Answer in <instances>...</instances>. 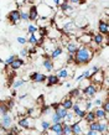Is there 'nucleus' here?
Returning <instances> with one entry per match:
<instances>
[{
	"instance_id": "nucleus-1",
	"label": "nucleus",
	"mask_w": 109,
	"mask_h": 135,
	"mask_svg": "<svg viewBox=\"0 0 109 135\" xmlns=\"http://www.w3.org/2000/svg\"><path fill=\"white\" fill-rule=\"evenodd\" d=\"M94 56V51L89 49L88 46H79L78 50L74 53V63L77 66H84L88 65L89 62L93 60Z\"/></svg>"
},
{
	"instance_id": "nucleus-2",
	"label": "nucleus",
	"mask_w": 109,
	"mask_h": 135,
	"mask_svg": "<svg viewBox=\"0 0 109 135\" xmlns=\"http://www.w3.org/2000/svg\"><path fill=\"white\" fill-rule=\"evenodd\" d=\"M36 8H37V12H39V17H41V19H49V20L53 19L56 8H51V6L44 4V3L36 5Z\"/></svg>"
},
{
	"instance_id": "nucleus-3",
	"label": "nucleus",
	"mask_w": 109,
	"mask_h": 135,
	"mask_svg": "<svg viewBox=\"0 0 109 135\" xmlns=\"http://www.w3.org/2000/svg\"><path fill=\"white\" fill-rule=\"evenodd\" d=\"M99 89H102V87L91 83L89 86H87L86 88H83V89L81 90V93H83V95L86 97L84 99H91V98H93V97L98 93V90H99Z\"/></svg>"
},
{
	"instance_id": "nucleus-4",
	"label": "nucleus",
	"mask_w": 109,
	"mask_h": 135,
	"mask_svg": "<svg viewBox=\"0 0 109 135\" xmlns=\"http://www.w3.org/2000/svg\"><path fill=\"white\" fill-rule=\"evenodd\" d=\"M107 78V73L103 72V71H99V72H96V73L91 74V78H89V81L91 83L93 84H97V86L102 87L103 86V83H104V79Z\"/></svg>"
},
{
	"instance_id": "nucleus-5",
	"label": "nucleus",
	"mask_w": 109,
	"mask_h": 135,
	"mask_svg": "<svg viewBox=\"0 0 109 135\" xmlns=\"http://www.w3.org/2000/svg\"><path fill=\"white\" fill-rule=\"evenodd\" d=\"M12 123H14V119H12L10 113L0 117V128H3L4 130H9L11 128Z\"/></svg>"
},
{
	"instance_id": "nucleus-6",
	"label": "nucleus",
	"mask_w": 109,
	"mask_h": 135,
	"mask_svg": "<svg viewBox=\"0 0 109 135\" xmlns=\"http://www.w3.org/2000/svg\"><path fill=\"white\" fill-rule=\"evenodd\" d=\"M77 41L82 46H89L93 42V35L89 32H83L77 37Z\"/></svg>"
},
{
	"instance_id": "nucleus-7",
	"label": "nucleus",
	"mask_w": 109,
	"mask_h": 135,
	"mask_svg": "<svg viewBox=\"0 0 109 135\" xmlns=\"http://www.w3.org/2000/svg\"><path fill=\"white\" fill-rule=\"evenodd\" d=\"M83 120V119H82ZM86 122L83 120V122H74V123L71 124V128H72V135H81V134H84L83 131H84V125H86Z\"/></svg>"
},
{
	"instance_id": "nucleus-8",
	"label": "nucleus",
	"mask_w": 109,
	"mask_h": 135,
	"mask_svg": "<svg viewBox=\"0 0 109 135\" xmlns=\"http://www.w3.org/2000/svg\"><path fill=\"white\" fill-rule=\"evenodd\" d=\"M8 19H9V21H10L12 25L19 24V22H20V12H19V10H17V9L11 10V11L9 12Z\"/></svg>"
},
{
	"instance_id": "nucleus-9",
	"label": "nucleus",
	"mask_w": 109,
	"mask_h": 135,
	"mask_svg": "<svg viewBox=\"0 0 109 135\" xmlns=\"http://www.w3.org/2000/svg\"><path fill=\"white\" fill-rule=\"evenodd\" d=\"M39 19H40V17H39V12H37L36 5L31 4L30 6H29V20L35 21V22H36Z\"/></svg>"
},
{
	"instance_id": "nucleus-10",
	"label": "nucleus",
	"mask_w": 109,
	"mask_h": 135,
	"mask_svg": "<svg viewBox=\"0 0 109 135\" xmlns=\"http://www.w3.org/2000/svg\"><path fill=\"white\" fill-rule=\"evenodd\" d=\"M17 127L22 128V129H30V127H31V119H30V117H27V115L21 117L17 120Z\"/></svg>"
},
{
	"instance_id": "nucleus-11",
	"label": "nucleus",
	"mask_w": 109,
	"mask_h": 135,
	"mask_svg": "<svg viewBox=\"0 0 109 135\" xmlns=\"http://www.w3.org/2000/svg\"><path fill=\"white\" fill-rule=\"evenodd\" d=\"M98 32L102 33L103 36H107L109 35V24L105 22V21H99L98 22Z\"/></svg>"
},
{
	"instance_id": "nucleus-12",
	"label": "nucleus",
	"mask_w": 109,
	"mask_h": 135,
	"mask_svg": "<svg viewBox=\"0 0 109 135\" xmlns=\"http://www.w3.org/2000/svg\"><path fill=\"white\" fill-rule=\"evenodd\" d=\"M63 53V47H62V45H57L55 49H53V51L49 55V57L52 60V61H55V60H57V58L60 57L61 55Z\"/></svg>"
},
{
	"instance_id": "nucleus-13",
	"label": "nucleus",
	"mask_w": 109,
	"mask_h": 135,
	"mask_svg": "<svg viewBox=\"0 0 109 135\" xmlns=\"http://www.w3.org/2000/svg\"><path fill=\"white\" fill-rule=\"evenodd\" d=\"M73 22H74V25L77 26V29H83V27H86V26L88 25V22H87V20H86V17L82 16V15L76 16V19H73Z\"/></svg>"
},
{
	"instance_id": "nucleus-14",
	"label": "nucleus",
	"mask_w": 109,
	"mask_h": 135,
	"mask_svg": "<svg viewBox=\"0 0 109 135\" xmlns=\"http://www.w3.org/2000/svg\"><path fill=\"white\" fill-rule=\"evenodd\" d=\"M93 112H94V115H96L97 120H108V113H105L101 107H97V109Z\"/></svg>"
},
{
	"instance_id": "nucleus-15",
	"label": "nucleus",
	"mask_w": 109,
	"mask_h": 135,
	"mask_svg": "<svg viewBox=\"0 0 109 135\" xmlns=\"http://www.w3.org/2000/svg\"><path fill=\"white\" fill-rule=\"evenodd\" d=\"M22 65H24V60L22 58H19L16 57L14 61L9 65V67H10V70L11 71H17V70H20L21 67H22Z\"/></svg>"
},
{
	"instance_id": "nucleus-16",
	"label": "nucleus",
	"mask_w": 109,
	"mask_h": 135,
	"mask_svg": "<svg viewBox=\"0 0 109 135\" xmlns=\"http://www.w3.org/2000/svg\"><path fill=\"white\" fill-rule=\"evenodd\" d=\"M57 46V44H56V41H53V40H46V41L44 42V45H42V47L45 49V51L49 53H51L53 51V49Z\"/></svg>"
},
{
	"instance_id": "nucleus-17",
	"label": "nucleus",
	"mask_w": 109,
	"mask_h": 135,
	"mask_svg": "<svg viewBox=\"0 0 109 135\" xmlns=\"http://www.w3.org/2000/svg\"><path fill=\"white\" fill-rule=\"evenodd\" d=\"M42 66L45 67V70L49 71V72H52V71L55 70V63H53V61L49 57V56L45 57V60L42 61Z\"/></svg>"
},
{
	"instance_id": "nucleus-18",
	"label": "nucleus",
	"mask_w": 109,
	"mask_h": 135,
	"mask_svg": "<svg viewBox=\"0 0 109 135\" xmlns=\"http://www.w3.org/2000/svg\"><path fill=\"white\" fill-rule=\"evenodd\" d=\"M46 81H47V87H52V86H57V84H60V78L57 77L56 74H49L47 78H46Z\"/></svg>"
},
{
	"instance_id": "nucleus-19",
	"label": "nucleus",
	"mask_w": 109,
	"mask_h": 135,
	"mask_svg": "<svg viewBox=\"0 0 109 135\" xmlns=\"http://www.w3.org/2000/svg\"><path fill=\"white\" fill-rule=\"evenodd\" d=\"M56 76L60 79H63V78H67L71 76V72L68 71V68L67 67H62V68H57V73Z\"/></svg>"
},
{
	"instance_id": "nucleus-20",
	"label": "nucleus",
	"mask_w": 109,
	"mask_h": 135,
	"mask_svg": "<svg viewBox=\"0 0 109 135\" xmlns=\"http://www.w3.org/2000/svg\"><path fill=\"white\" fill-rule=\"evenodd\" d=\"M17 10L20 12V21H29V8H25L24 5H21Z\"/></svg>"
},
{
	"instance_id": "nucleus-21",
	"label": "nucleus",
	"mask_w": 109,
	"mask_h": 135,
	"mask_svg": "<svg viewBox=\"0 0 109 135\" xmlns=\"http://www.w3.org/2000/svg\"><path fill=\"white\" fill-rule=\"evenodd\" d=\"M93 44L98 47H102L103 44H104V36L102 35V33H96V35H93Z\"/></svg>"
},
{
	"instance_id": "nucleus-22",
	"label": "nucleus",
	"mask_w": 109,
	"mask_h": 135,
	"mask_svg": "<svg viewBox=\"0 0 109 135\" xmlns=\"http://www.w3.org/2000/svg\"><path fill=\"white\" fill-rule=\"evenodd\" d=\"M37 33H39V32L30 33V35H29V37L26 38V44H30L31 46H36L37 45V41H39V38H40V37H42V36H39Z\"/></svg>"
},
{
	"instance_id": "nucleus-23",
	"label": "nucleus",
	"mask_w": 109,
	"mask_h": 135,
	"mask_svg": "<svg viewBox=\"0 0 109 135\" xmlns=\"http://www.w3.org/2000/svg\"><path fill=\"white\" fill-rule=\"evenodd\" d=\"M63 124L62 123H56V124H51V127H50L49 130L53 131L56 135H63V133H62V129H63V127H62Z\"/></svg>"
},
{
	"instance_id": "nucleus-24",
	"label": "nucleus",
	"mask_w": 109,
	"mask_h": 135,
	"mask_svg": "<svg viewBox=\"0 0 109 135\" xmlns=\"http://www.w3.org/2000/svg\"><path fill=\"white\" fill-rule=\"evenodd\" d=\"M60 104H61V107H63V108H65L66 110H71V109H72V107H73V104H74V102H73L72 98H66V99H63Z\"/></svg>"
},
{
	"instance_id": "nucleus-25",
	"label": "nucleus",
	"mask_w": 109,
	"mask_h": 135,
	"mask_svg": "<svg viewBox=\"0 0 109 135\" xmlns=\"http://www.w3.org/2000/svg\"><path fill=\"white\" fill-rule=\"evenodd\" d=\"M83 120H84L87 124L91 123V122H94V120H97V119H96V115H94V112H93V110L86 112V115H84V118H83Z\"/></svg>"
},
{
	"instance_id": "nucleus-26",
	"label": "nucleus",
	"mask_w": 109,
	"mask_h": 135,
	"mask_svg": "<svg viewBox=\"0 0 109 135\" xmlns=\"http://www.w3.org/2000/svg\"><path fill=\"white\" fill-rule=\"evenodd\" d=\"M62 123H67V124L74 123V114L72 113V110H68V112H67V114H66V117L63 118Z\"/></svg>"
},
{
	"instance_id": "nucleus-27",
	"label": "nucleus",
	"mask_w": 109,
	"mask_h": 135,
	"mask_svg": "<svg viewBox=\"0 0 109 135\" xmlns=\"http://www.w3.org/2000/svg\"><path fill=\"white\" fill-rule=\"evenodd\" d=\"M53 112H55V113H56V114L58 115V117H60V118L62 119V120H63V118L66 117V114H67V112H68V110H66L63 107H61V105H60L58 108H57V109H55Z\"/></svg>"
},
{
	"instance_id": "nucleus-28",
	"label": "nucleus",
	"mask_w": 109,
	"mask_h": 135,
	"mask_svg": "<svg viewBox=\"0 0 109 135\" xmlns=\"http://www.w3.org/2000/svg\"><path fill=\"white\" fill-rule=\"evenodd\" d=\"M10 113V109H9V107L6 105V103L5 102H0V117L1 115H5Z\"/></svg>"
},
{
	"instance_id": "nucleus-29",
	"label": "nucleus",
	"mask_w": 109,
	"mask_h": 135,
	"mask_svg": "<svg viewBox=\"0 0 109 135\" xmlns=\"http://www.w3.org/2000/svg\"><path fill=\"white\" fill-rule=\"evenodd\" d=\"M63 125V129H62V133L63 135H72V128H71V124H67V123H62Z\"/></svg>"
},
{
	"instance_id": "nucleus-30",
	"label": "nucleus",
	"mask_w": 109,
	"mask_h": 135,
	"mask_svg": "<svg viewBox=\"0 0 109 135\" xmlns=\"http://www.w3.org/2000/svg\"><path fill=\"white\" fill-rule=\"evenodd\" d=\"M81 97V89L79 88H73L71 92H69V98H79Z\"/></svg>"
},
{
	"instance_id": "nucleus-31",
	"label": "nucleus",
	"mask_w": 109,
	"mask_h": 135,
	"mask_svg": "<svg viewBox=\"0 0 109 135\" xmlns=\"http://www.w3.org/2000/svg\"><path fill=\"white\" fill-rule=\"evenodd\" d=\"M51 127V122L49 120H41V130L42 131H47Z\"/></svg>"
},
{
	"instance_id": "nucleus-32",
	"label": "nucleus",
	"mask_w": 109,
	"mask_h": 135,
	"mask_svg": "<svg viewBox=\"0 0 109 135\" xmlns=\"http://www.w3.org/2000/svg\"><path fill=\"white\" fill-rule=\"evenodd\" d=\"M46 78H47V76H46V74L40 73V72H39L36 79H35L34 82H35V83H42V82H45V81H46Z\"/></svg>"
},
{
	"instance_id": "nucleus-33",
	"label": "nucleus",
	"mask_w": 109,
	"mask_h": 135,
	"mask_svg": "<svg viewBox=\"0 0 109 135\" xmlns=\"http://www.w3.org/2000/svg\"><path fill=\"white\" fill-rule=\"evenodd\" d=\"M51 123L52 124H56V123H62V119L58 117V115L53 112L52 113V115H51Z\"/></svg>"
},
{
	"instance_id": "nucleus-34",
	"label": "nucleus",
	"mask_w": 109,
	"mask_h": 135,
	"mask_svg": "<svg viewBox=\"0 0 109 135\" xmlns=\"http://www.w3.org/2000/svg\"><path fill=\"white\" fill-rule=\"evenodd\" d=\"M37 30H39L37 25L30 24V25L27 26V32H29V35H30V33H36V32H37Z\"/></svg>"
},
{
	"instance_id": "nucleus-35",
	"label": "nucleus",
	"mask_w": 109,
	"mask_h": 135,
	"mask_svg": "<svg viewBox=\"0 0 109 135\" xmlns=\"http://www.w3.org/2000/svg\"><path fill=\"white\" fill-rule=\"evenodd\" d=\"M40 113L41 114H50V113H51V107L50 105H42L40 108Z\"/></svg>"
},
{
	"instance_id": "nucleus-36",
	"label": "nucleus",
	"mask_w": 109,
	"mask_h": 135,
	"mask_svg": "<svg viewBox=\"0 0 109 135\" xmlns=\"http://www.w3.org/2000/svg\"><path fill=\"white\" fill-rule=\"evenodd\" d=\"M16 57H17L16 55H9L8 57H6V58L4 60V63H5L6 66H9L12 61H14V60H15V58H16Z\"/></svg>"
},
{
	"instance_id": "nucleus-37",
	"label": "nucleus",
	"mask_w": 109,
	"mask_h": 135,
	"mask_svg": "<svg viewBox=\"0 0 109 135\" xmlns=\"http://www.w3.org/2000/svg\"><path fill=\"white\" fill-rule=\"evenodd\" d=\"M89 84H91V81H89V79H82L81 83H79V87H78V88L82 90L83 88H86L87 86H89Z\"/></svg>"
},
{
	"instance_id": "nucleus-38",
	"label": "nucleus",
	"mask_w": 109,
	"mask_h": 135,
	"mask_svg": "<svg viewBox=\"0 0 109 135\" xmlns=\"http://www.w3.org/2000/svg\"><path fill=\"white\" fill-rule=\"evenodd\" d=\"M24 81H22V79H17L16 82H14V84H12V88H14V89H17V88H20V87H22L24 86Z\"/></svg>"
},
{
	"instance_id": "nucleus-39",
	"label": "nucleus",
	"mask_w": 109,
	"mask_h": 135,
	"mask_svg": "<svg viewBox=\"0 0 109 135\" xmlns=\"http://www.w3.org/2000/svg\"><path fill=\"white\" fill-rule=\"evenodd\" d=\"M101 108L103 109V110L105 112V113H108L109 112V104H108V99H105V100H103V103H102Z\"/></svg>"
},
{
	"instance_id": "nucleus-40",
	"label": "nucleus",
	"mask_w": 109,
	"mask_h": 135,
	"mask_svg": "<svg viewBox=\"0 0 109 135\" xmlns=\"http://www.w3.org/2000/svg\"><path fill=\"white\" fill-rule=\"evenodd\" d=\"M5 103H6V105L9 107V109H10V110L15 107V102H14V99H9L8 102H5Z\"/></svg>"
},
{
	"instance_id": "nucleus-41",
	"label": "nucleus",
	"mask_w": 109,
	"mask_h": 135,
	"mask_svg": "<svg viewBox=\"0 0 109 135\" xmlns=\"http://www.w3.org/2000/svg\"><path fill=\"white\" fill-rule=\"evenodd\" d=\"M86 135H103L102 133H99V131L97 130H87V133H86Z\"/></svg>"
},
{
	"instance_id": "nucleus-42",
	"label": "nucleus",
	"mask_w": 109,
	"mask_h": 135,
	"mask_svg": "<svg viewBox=\"0 0 109 135\" xmlns=\"http://www.w3.org/2000/svg\"><path fill=\"white\" fill-rule=\"evenodd\" d=\"M16 41L20 44V45H25L26 44V37H24V36H19L16 38Z\"/></svg>"
},
{
	"instance_id": "nucleus-43",
	"label": "nucleus",
	"mask_w": 109,
	"mask_h": 135,
	"mask_svg": "<svg viewBox=\"0 0 109 135\" xmlns=\"http://www.w3.org/2000/svg\"><path fill=\"white\" fill-rule=\"evenodd\" d=\"M36 46H31L30 49H27V52H29V56H31V55H34V53H36Z\"/></svg>"
},
{
	"instance_id": "nucleus-44",
	"label": "nucleus",
	"mask_w": 109,
	"mask_h": 135,
	"mask_svg": "<svg viewBox=\"0 0 109 135\" xmlns=\"http://www.w3.org/2000/svg\"><path fill=\"white\" fill-rule=\"evenodd\" d=\"M20 56H21V57H27V56H29L27 49H21L20 50Z\"/></svg>"
},
{
	"instance_id": "nucleus-45",
	"label": "nucleus",
	"mask_w": 109,
	"mask_h": 135,
	"mask_svg": "<svg viewBox=\"0 0 109 135\" xmlns=\"http://www.w3.org/2000/svg\"><path fill=\"white\" fill-rule=\"evenodd\" d=\"M82 74H83L84 79H89V78H91V71H84Z\"/></svg>"
},
{
	"instance_id": "nucleus-46",
	"label": "nucleus",
	"mask_w": 109,
	"mask_h": 135,
	"mask_svg": "<svg viewBox=\"0 0 109 135\" xmlns=\"http://www.w3.org/2000/svg\"><path fill=\"white\" fill-rule=\"evenodd\" d=\"M101 70H102V68L99 67V66H93V67H92V73H91V74L96 73V72H99Z\"/></svg>"
},
{
	"instance_id": "nucleus-47",
	"label": "nucleus",
	"mask_w": 109,
	"mask_h": 135,
	"mask_svg": "<svg viewBox=\"0 0 109 135\" xmlns=\"http://www.w3.org/2000/svg\"><path fill=\"white\" fill-rule=\"evenodd\" d=\"M37 74H39V72H34V73H31V76H30V78H29V79H30V81H35V79H36V77H37Z\"/></svg>"
},
{
	"instance_id": "nucleus-48",
	"label": "nucleus",
	"mask_w": 109,
	"mask_h": 135,
	"mask_svg": "<svg viewBox=\"0 0 109 135\" xmlns=\"http://www.w3.org/2000/svg\"><path fill=\"white\" fill-rule=\"evenodd\" d=\"M102 103H103V100H102V99H99V98H97L96 100H94V104H96L97 107H101Z\"/></svg>"
},
{
	"instance_id": "nucleus-49",
	"label": "nucleus",
	"mask_w": 109,
	"mask_h": 135,
	"mask_svg": "<svg viewBox=\"0 0 109 135\" xmlns=\"http://www.w3.org/2000/svg\"><path fill=\"white\" fill-rule=\"evenodd\" d=\"M60 105H61L60 103H52V104H51L50 107H51V109H53V110H55V109H57V108H58Z\"/></svg>"
},
{
	"instance_id": "nucleus-50",
	"label": "nucleus",
	"mask_w": 109,
	"mask_h": 135,
	"mask_svg": "<svg viewBox=\"0 0 109 135\" xmlns=\"http://www.w3.org/2000/svg\"><path fill=\"white\" fill-rule=\"evenodd\" d=\"M53 1V5H55V8H58V5L62 3V0H52Z\"/></svg>"
},
{
	"instance_id": "nucleus-51",
	"label": "nucleus",
	"mask_w": 109,
	"mask_h": 135,
	"mask_svg": "<svg viewBox=\"0 0 109 135\" xmlns=\"http://www.w3.org/2000/svg\"><path fill=\"white\" fill-rule=\"evenodd\" d=\"M82 79H84V77H83V74L81 73V74H79V76H78V77L76 78V82H81Z\"/></svg>"
},
{
	"instance_id": "nucleus-52",
	"label": "nucleus",
	"mask_w": 109,
	"mask_h": 135,
	"mask_svg": "<svg viewBox=\"0 0 109 135\" xmlns=\"http://www.w3.org/2000/svg\"><path fill=\"white\" fill-rule=\"evenodd\" d=\"M68 3H71V4H79L81 0H68Z\"/></svg>"
},
{
	"instance_id": "nucleus-53",
	"label": "nucleus",
	"mask_w": 109,
	"mask_h": 135,
	"mask_svg": "<svg viewBox=\"0 0 109 135\" xmlns=\"http://www.w3.org/2000/svg\"><path fill=\"white\" fill-rule=\"evenodd\" d=\"M66 87H67V88H72V84H71V83H66Z\"/></svg>"
},
{
	"instance_id": "nucleus-54",
	"label": "nucleus",
	"mask_w": 109,
	"mask_h": 135,
	"mask_svg": "<svg viewBox=\"0 0 109 135\" xmlns=\"http://www.w3.org/2000/svg\"><path fill=\"white\" fill-rule=\"evenodd\" d=\"M0 63H4V60H3L1 57H0Z\"/></svg>"
},
{
	"instance_id": "nucleus-55",
	"label": "nucleus",
	"mask_w": 109,
	"mask_h": 135,
	"mask_svg": "<svg viewBox=\"0 0 109 135\" xmlns=\"http://www.w3.org/2000/svg\"><path fill=\"white\" fill-rule=\"evenodd\" d=\"M62 1H68V0H62Z\"/></svg>"
},
{
	"instance_id": "nucleus-56",
	"label": "nucleus",
	"mask_w": 109,
	"mask_h": 135,
	"mask_svg": "<svg viewBox=\"0 0 109 135\" xmlns=\"http://www.w3.org/2000/svg\"><path fill=\"white\" fill-rule=\"evenodd\" d=\"M81 135H86V134H81Z\"/></svg>"
}]
</instances>
